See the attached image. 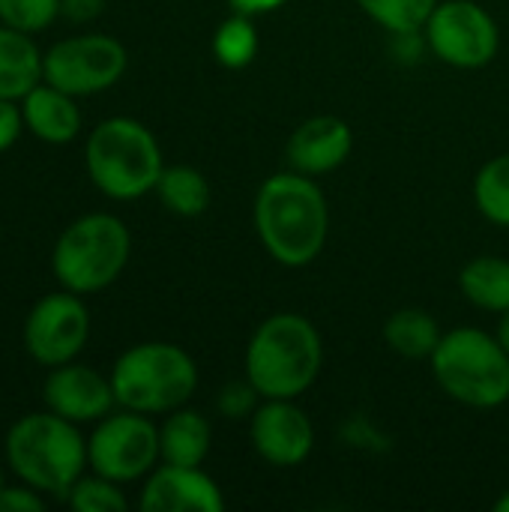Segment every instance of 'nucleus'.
I'll list each match as a JSON object with an SVG mask.
<instances>
[{
	"mask_svg": "<svg viewBox=\"0 0 509 512\" xmlns=\"http://www.w3.org/2000/svg\"><path fill=\"white\" fill-rule=\"evenodd\" d=\"M252 222L267 255L282 267L312 264L330 237V207L315 177L279 171L255 195Z\"/></svg>",
	"mask_w": 509,
	"mask_h": 512,
	"instance_id": "f257e3e1",
	"label": "nucleus"
},
{
	"mask_svg": "<svg viewBox=\"0 0 509 512\" xmlns=\"http://www.w3.org/2000/svg\"><path fill=\"white\" fill-rule=\"evenodd\" d=\"M321 366V333L300 312H276L264 318L243 357L246 381L261 399H300L318 381Z\"/></svg>",
	"mask_w": 509,
	"mask_h": 512,
	"instance_id": "f03ea898",
	"label": "nucleus"
},
{
	"mask_svg": "<svg viewBox=\"0 0 509 512\" xmlns=\"http://www.w3.org/2000/svg\"><path fill=\"white\" fill-rule=\"evenodd\" d=\"M6 465L18 477V483L66 501L72 486L90 468L87 462V441L78 432V423L42 411L24 414L12 423L3 441Z\"/></svg>",
	"mask_w": 509,
	"mask_h": 512,
	"instance_id": "7ed1b4c3",
	"label": "nucleus"
},
{
	"mask_svg": "<svg viewBox=\"0 0 509 512\" xmlns=\"http://www.w3.org/2000/svg\"><path fill=\"white\" fill-rule=\"evenodd\" d=\"M84 165L93 186L111 201H138L156 192L165 171L156 135L135 117H108L87 135Z\"/></svg>",
	"mask_w": 509,
	"mask_h": 512,
	"instance_id": "20e7f679",
	"label": "nucleus"
},
{
	"mask_svg": "<svg viewBox=\"0 0 509 512\" xmlns=\"http://www.w3.org/2000/svg\"><path fill=\"white\" fill-rule=\"evenodd\" d=\"M435 384L465 408H501L509 402V354L498 336L459 327L441 336L429 357Z\"/></svg>",
	"mask_w": 509,
	"mask_h": 512,
	"instance_id": "39448f33",
	"label": "nucleus"
},
{
	"mask_svg": "<svg viewBox=\"0 0 509 512\" xmlns=\"http://www.w3.org/2000/svg\"><path fill=\"white\" fill-rule=\"evenodd\" d=\"M117 405L138 414H171L198 390V366L189 351L171 342H141L123 351L111 369Z\"/></svg>",
	"mask_w": 509,
	"mask_h": 512,
	"instance_id": "423d86ee",
	"label": "nucleus"
},
{
	"mask_svg": "<svg viewBox=\"0 0 509 512\" xmlns=\"http://www.w3.org/2000/svg\"><path fill=\"white\" fill-rule=\"evenodd\" d=\"M132 255V234L114 213H84L63 228L51 252V273L72 294H99L114 285Z\"/></svg>",
	"mask_w": 509,
	"mask_h": 512,
	"instance_id": "0eeeda50",
	"label": "nucleus"
},
{
	"mask_svg": "<svg viewBox=\"0 0 509 512\" xmlns=\"http://www.w3.org/2000/svg\"><path fill=\"white\" fill-rule=\"evenodd\" d=\"M90 471L120 486L144 480L159 462V426L138 411H117L96 423L87 438Z\"/></svg>",
	"mask_w": 509,
	"mask_h": 512,
	"instance_id": "6e6552de",
	"label": "nucleus"
},
{
	"mask_svg": "<svg viewBox=\"0 0 509 512\" xmlns=\"http://www.w3.org/2000/svg\"><path fill=\"white\" fill-rule=\"evenodd\" d=\"M129 66L120 39L105 33H81L54 42L42 57V81L69 96H93L114 87Z\"/></svg>",
	"mask_w": 509,
	"mask_h": 512,
	"instance_id": "1a4fd4ad",
	"label": "nucleus"
},
{
	"mask_svg": "<svg viewBox=\"0 0 509 512\" xmlns=\"http://www.w3.org/2000/svg\"><path fill=\"white\" fill-rule=\"evenodd\" d=\"M423 33L429 51L453 69H483L501 48L498 21L477 0H441Z\"/></svg>",
	"mask_w": 509,
	"mask_h": 512,
	"instance_id": "9d476101",
	"label": "nucleus"
},
{
	"mask_svg": "<svg viewBox=\"0 0 509 512\" xmlns=\"http://www.w3.org/2000/svg\"><path fill=\"white\" fill-rule=\"evenodd\" d=\"M90 339V309L81 294L54 291L33 303L24 321V348L33 363L54 369L72 363Z\"/></svg>",
	"mask_w": 509,
	"mask_h": 512,
	"instance_id": "9b49d317",
	"label": "nucleus"
},
{
	"mask_svg": "<svg viewBox=\"0 0 509 512\" xmlns=\"http://www.w3.org/2000/svg\"><path fill=\"white\" fill-rule=\"evenodd\" d=\"M249 441L273 468H297L315 450V426L297 399H261L249 417Z\"/></svg>",
	"mask_w": 509,
	"mask_h": 512,
	"instance_id": "f8f14e48",
	"label": "nucleus"
},
{
	"mask_svg": "<svg viewBox=\"0 0 509 512\" xmlns=\"http://www.w3.org/2000/svg\"><path fill=\"white\" fill-rule=\"evenodd\" d=\"M42 402L48 411L81 426V423H99L102 417H108L111 408L117 405V396H114L111 378L72 360L48 372L42 384Z\"/></svg>",
	"mask_w": 509,
	"mask_h": 512,
	"instance_id": "ddd939ff",
	"label": "nucleus"
},
{
	"mask_svg": "<svg viewBox=\"0 0 509 512\" xmlns=\"http://www.w3.org/2000/svg\"><path fill=\"white\" fill-rule=\"evenodd\" d=\"M138 507L144 512H222L225 495L201 468L162 462L147 474Z\"/></svg>",
	"mask_w": 509,
	"mask_h": 512,
	"instance_id": "4468645a",
	"label": "nucleus"
},
{
	"mask_svg": "<svg viewBox=\"0 0 509 512\" xmlns=\"http://www.w3.org/2000/svg\"><path fill=\"white\" fill-rule=\"evenodd\" d=\"M351 150H354L351 126L336 114H318L303 120L291 132L285 144V159L291 171H300L306 177H321L342 168Z\"/></svg>",
	"mask_w": 509,
	"mask_h": 512,
	"instance_id": "2eb2a0df",
	"label": "nucleus"
},
{
	"mask_svg": "<svg viewBox=\"0 0 509 512\" xmlns=\"http://www.w3.org/2000/svg\"><path fill=\"white\" fill-rule=\"evenodd\" d=\"M24 129H30L45 144H69L81 132V108L75 105V96L57 90L48 81H39L24 99H21Z\"/></svg>",
	"mask_w": 509,
	"mask_h": 512,
	"instance_id": "dca6fc26",
	"label": "nucleus"
},
{
	"mask_svg": "<svg viewBox=\"0 0 509 512\" xmlns=\"http://www.w3.org/2000/svg\"><path fill=\"white\" fill-rule=\"evenodd\" d=\"M213 444V426L201 411L177 408L159 426V456L165 465L201 468Z\"/></svg>",
	"mask_w": 509,
	"mask_h": 512,
	"instance_id": "f3484780",
	"label": "nucleus"
},
{
	"mask_svg": "<svg viewBox=\"0 0 509 512\" xmlns=\"http://www.w3.org/2000/svg\"><path fill=\"white\" fill-rule=\"evenodd\" d=\"M42 57L30 33L0 24V99L21 102L42 81Z\"/></svg>",
	"mask_w": 509,
	"mask_h": 512,
	"instance_id": "a211bd4d",
	"label": "nucleus"
},
{
	"mask_svg": "<svg viewBox=\"0 0 509 512\" xmlns=\"http://www.w3.org/2000/svg\"><path fill=\"white\" fill-rule=\"evenodd\" d=\"M459 288L465 300L483 312L501 315L509 309V261L498 255L471 258L459 273Z\"/></svg>",
	"mask_w": 509,
	"mask_h": 512,
	"instance_id": "6ab92c4d",
	"label": "nucleus"
},
{
	"mask_svg": "<svg viewBox=\"0 0 509 512\" xmlns=\"http://www.w3.org/2000/svg\"><path fill=\"white\" fill-rule=\"evenodd\" d=\"M438 318L426 309H399L384 321V342L405 360H429L441 342Z\"/></svg>",
	"mask_w": 509,
	"mask_h": 512,
	"instance_id": "aec40b11",
	"label": "nucleus"
},
{
	"mask_svg": "<svg viewBox=\"0 0 509 512\" xmlns=\"http://www.w3.org/2000/svg\"><path fill=\"white\" fill-rule=\"evenodd\" d=\"M156 195L162 201L165 210H171L174 216H201L210 207L213 189L207 183V177L192 168V165H165L159 183H156Z\"/></svg>",
	"mask_w": 509,
	"mask_h": 512,
	"instance_id": "412c9836",
	"label": "nucleus"
},
{
	"mask_svg": "<svg viewBox=\"0 0 509 512\" xmlns=\"http://www.w3.org/2000/svg\"><path fill=\"white\" fill-rule=\"evenodd\" d=\"M210 48H213L216 63L225 66V69H246V66H252V60L258 57V48H261V36H258L255 18L231 12L216 27Z\"/></svg>",
	"mask_w": 509,
	"mask_h": 512,
	"instance_id": "4be33fe9",
	"label": "nucleus"
},
{
	"mask_svg": "<svg viewBox=\"0 0 509 512\" xmlns=\"http://www.w3.org/2000/svg\"><path fill=\"white\" fill-rule=\"evenodd\" d=\"M474 204L498 228H509V153L489 159L474 177Z\"/></svg>",
	"mask_w": 509,
	"mask_h": 512,
	"instance_id": "5701e85b",
	"label": "nucleus"
},
{
	"mask_svg": "<svg viewBox=\"0 0 509 512\" xmlns=\"http://www.w3.org/2000/svg\"><path fill=\"white\" fill-rule=\"evenodd\" d=\"M387 33H417L441 0H354Z\"/></svg>",
	"mask_w": 509,
	"mask_h": 512,
	"instance_id": "b1692460",
	"label": "nucleus"
},
{
	"mask_svg": "<svg viewBox=\"0 0 509 512\" xmlns=\"http://www.w3.org/2000/svg\"><path fill=\"white\" fill-rule=\"evenodd\" d=\"M66 504L75 512H123L129 507L120 483H114L108 477H99V474H84L72 486Z\"/></svg>",
	"mask_w": 509,
	"mask_h": 512,
	"instance_id": "393cba45",
	"label": "nucleus"
},
{
	"mask_svg": "<svg viewBox=\"0 0 509 512\" xmlns=\"http://www.w3.org/2000/svg\"><path fill=\"white\" fill-rule=\"evenodd\" d=\"M60 3L63 0H0V24L33 36L57 21Z\"/></svg>",
	"mask_w": 509,
	"mask_h": 512,
	"instance_id": "a878e982",
	"label": "nucleus"
},
{
	"mask_svg": "<svg viewBox=\"0 0 509 512\" xmlns=\"http://www.w3.org/2000/svg\"><path fill=\"white\" fill-rule=\"evenodd\" d=\"M258 393L249 381H237V384H228L219 396V411L228 417V420H240L243 414L252 417V411L258 408Z\"/></svg>",
	"mask_w": 509,
	"mask_h": 512,
	"instance_id": "bb28decb",
	"label": "nucleus"
},
{
	"mask_svg": "<svg viewBox=\"0 0 509 512\" xmlns=\"http://www.w3.org/2000/svg\"><path fill=\"white\" fill-rule=\"evenodd\" d=\"M45 501L42 492L30 489V486H3L0 492V512H42Z\"/></svg>",
	"mask_w": 509,
	"mask_h": 512,
	"instance_id": "cd10ccee",
	"label": "nucleus"
},
{
	"mask_svg": "<svg viewBox=\"0 0 509 512\" xmlns=\"http://www.w3.org/2000/svg\"><path fill=\"white\" fill-rule=\"evenodd\" d=\"M24 129V114H21V102L15 105V99H0V153H6Z\"/></svg>",
	"mask_w": 509,
	"mask_h": 512,
	"instance_id": "c85d7f7f",
	"label": "nucleus"
},
{
	"mask_svg": "<svg viewBox=\"0 0 509 512\" xmlns=\"http://www.w3.org/2000/svg\"><path fill=\"white\" fill-rule=\"evenodd\" d=\"M102 9H105V0H63L60 3V15H66L75 24H84V21L99 18Z\"/></svg>",
	"mask_w": 509,
	"mask_h": 512,
	"instance_id": "c756f323",
	"label": "nucleus"
},
{
	"mask_svg": "<svg viewBox=\"0 0 509 512\" xmlns=\"http://www.w3.org/2000/svg\"><path fill=\"white\" fill-rule=\"evenodd\" d=\"M285 3H288V0H228L231 12H240V15H249V18L276 12V9H282Z\"/></svg>",
	"mask_w": 509,
	"mask_h": 512,
	"instance_id": "7c9ffc66",
	"label": "nucleus"
},
{
	"mask_svg": "<svg viewBox=\"0 0 509 512\" xmlns=\"http://www.w3.org/2000/svg\"><path fill=\"white\" fill-rule=\"evenodd\" d=\"M498 318H501V321H498V330H495V336H498V342L507 348V354H509V309L507 312H501Z\"/></svg>",
	"mask_w": 509,
	"mask_h": 512,
	"instance_id": "2f4dec72",
	"label": "nucleus"
},
{
	"mask_svg": "<svg viewBox=\"0 0 509 512\" xmlns=\"http://www.w3.org/2000/svg\"><path fill=\"white\" fill-rule=\"evenodd\" d=\"M495 512H509V492H504V495L495 501Z\"/></svg>",
	"mask_w": 509,
	"mask_h": 512,
	"instance_id": "473e14b6",
	"label": "nucleus"
},
{
	"mask_svg": "<svg viewBox=\"0 0 509 512\" xmlns=\"http://www.w3.org/2000/svg\"><path fill=\"white\" fill-rule=\"evenodd\" d=\"M0 492H3V471H0Z\"/></svg>",
	"mask_w": 509,
	"mask_h": 512,
	"instance_id": "72a5a7b5",
	"label": "nucleus"
}]
</instances>
